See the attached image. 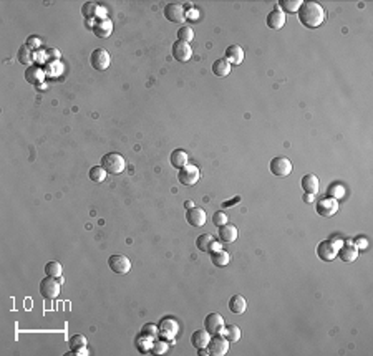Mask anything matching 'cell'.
<instances>
[{
  "label": "cell",
  "mask_w": 373,
  "mask_h": 356,
  "mask_svg": "<svg viewBox=\"0 0 373 356\" xmlns=\"http://www.w3.org/2000/svg\"><path fill=\"white\" fill-rule=\"evenodd\" d=\"M25 80L28 83H32V85H42L43 80H45V71L42 70L40 67H28L27 71H25Z\"/></svg>",
  "instance_id": "22"
},
{
  "label": "cell",
  "mask_w": 373,
  "mask_h": 356,
  "mask_svg": "<svg viewBox=\"0 0 373 356\" xmlns=\"http://www.w3.org/2000/svg\"><path fill=\"white\" fill-rule=\"evenodd\" d=\"M62 272H63L62 264H60V262H57V260H52V262H48V264L45 265V274H47L48 277H55V279H60V277H62Z\"/></svg>",
  "instance_id": "34"
},
{
  "label": "cell",
  "mask_w": 373,
  "mask_h": 356,
  "mask_svg": "<svg viewBox=\"0 0 373 356\" xmlns=\"http://www.w3.org/2000/svg\"><path fill=\"white\" fill-rule=\"evenodd\" d=\"M158 328H159V335H161L163 340H174V336H176L179 331V325L171 316H166V318H163L159 321Z\"/></svg>",
  "instance_id": "13"
},
{
  "label": "cell",
  "mask_w": 373,
  "mask_h": 356,
  "mask_svg": "<svg viewBox=\"0 0 373 356\" xmlns=\"http://www.w3.org/2000/svg\"><path fill=\"white\" fill-rule=\"evenodd\" d=\"M224 335L222 336H226V340L229 341V343H234V341H239L241 340V336H242V333H241V328H239L237 325H227V326H224Z\"/></svg>",
  "instance_id": "29"
},
{
  "label": "cell",
  "mask_w": 373,
  "mask_h": 356,
  "mask_svg": "<svg viewBox=\"0 0 373 356\" xmlns=\"http://www.w3.org/2000/svg\"><path fill=\"white\" fill-rule=\"evenodd\" d=\"M153 338H149L146 335H139L136 341H134V345H136V348L139 353H148V351H151V346H153Z\"/></svg>",
  "instance_id": "31"
},
{
  "label": "cell",
  "mask_w": 373,
  "mask_h": 356,
  "mask_svg": "<svg viewBox=\"0 0 373 356\" xmlns=\"http://www.w3.org/2000/svg\"><path fill=\"white\" fill-rule=\"evenodd\" d=\"M98 3H94V2H87L85 5L82 7V13H83V17L85 18H88V20H92V18H94L96 17V13H98Z\"/></svg>",
  "instance_id": "36"
},
{
  "label": "cell",
  "mask_w": 373,
  "mask_h": 356,
  "mask_svg": "<svg viewBox=\"0 0 373 356\" xmlns=\"http://www.w3.org/2000/svg\"><path fill=\"white\" fill-rule=\"evenodd\" d=\"M171 53H173L174 60H178L179 63H186L191 60V57H192V47L186 42L178 40V42H174Z\"/></svg>",
  "instance_id": "14"
},
{
  "label": "cell",
  "mask_w": 373,
  "mask_h": 356,
  "mask_svg": "<svg viewBox=\"0 0 373 356\" xmlns=\"http://www.w3.org/2000/svg\"><path fill=\"white\" fill-rule=\"evenodd\" d=\"M209 340H211V335L207 333L206 330H196L194 333L191 335V343L196 350H202V348H207V343Z\"/></svg>",
  "instance_id": "24"
},
{
  "label": "cell",
  "mask_w": 373,
  "mask_h": 356,
  "mask_svg": "<svg viewBox=\"0 0 373 356\" xmlns=\"http://www.w3.org/2000/svg\"><path fill=\"white\" fill-rule=\"evenodd\" d=\"M302 0H280L279 2V7H280L282 12H287V13H295L298 12V8L302 7Z\"/></svg>",
  "instance_id": "30"
},
{
  "label": "cell",
  "mask_w": 373,
  "mask_h": 356,
  "mask_svg": "<svg viewBox=\"0 0 373 356\" xmlns=\"http://www.w3.org/2000/svg\"><path fill=\"white\" fill-rule=\"evenodd\" d=\"M199 177H201L199 167L197 166H192V164H186V166L183 167V169H179V172H178L179 182H181L183 186H187V187L197 184Z\"/></svg>",
  "instance_id": "5"
},
{
  "label": "cell",
  "mask_w": 373,
  "mask_h": 356,
  "mask_svg": "<svg viewBox=\"0 0 373 356\" xmlns=\"http://www.w3.org/2000/svg\"><path fill=\"white\" fill-rule=\"evenodd\" d=\"M169 161H171V166L174 169H183L184 166L189 164V157H187V152L184 149H174L171 152V157H169Z\"/></svg>",
  "instance_id": "25"
},
{
  "label": "cell",
  "mask_w": 373,
  "mask_h": 356,
  "mask_svg": "<svg viewBox=\"0 0 373 356\" xmlns=\"http://www.w3.org/2000/svg\"><path fill=\"white\" fill-rule=\"evenodd\" d=\"M227 306H229V310H231L234 315H242L247 308V301L242 295H234V296L229 298Z\"/></svg>",
  "instance_id": "26"
},
{
  "label": "cell",
  "mask_w": 373,
  "mask_h": 356,
  "mask_svg": "<svg viewBox=\"0 0 373 356\" xmlns=\"http://www.w3.org/2000/svg\"><path fill=\"white\" fill-rule=\"evenodd\" d=\"M168 351V343L166 340H154L153 346H151V353L153 355H163Z\"/></svg>",
  "instance_id": "38"
},
{
  "label": "cell",
  "mask_w": 373,
  "mask_h": 356,
  "mask_svg": "<svg viewBox=\"0 0 373 356\" xmlns=\"http://www.w3.org/2000/svg\"><path fill=\"white\" fill-rule=\"evenodd\" d=\"M70 350L73 351V355H88L87 351V338L83 335H73L68 341Z\"/></svg>",
  "instance_id": "20"
},
{
  "label": "cell",
  "mask_w": 373,
  "mask_h": 356,
  "mask_svg": "<svg viewBox=\"0 0 373 356\" xmlns=\"http://www.w3.org/2000/svg\"><path fill=\"white\" fill-rule=\"evenodd\" d=\"M212 242H214V237L211 234H202L196 239V247H197V250H201V252H209Z\"/></svg>",
  "instance_id": "35"
},
{
  "label": "cell",
  "mask_w": 373,
  "mask_h": 356,
  "mask_svg": "<svg viewBox=\"0 0 373 356\" xmlns=\"http://www.w3.org/2000/svg\"><path fill=\"white\" fill-rule=\"evenodd\" d=\"M226 60L231 63V65H241V63L244 62V50H242V47H239V45H231V47H227V50H226Z\"/></svg>",
  "instance_id": "23"
},
{
  "label": "cell",
  "mask_w": 373,
  "mask_h": 356,
  "mask_svg": "<svg viewBox=\"0 0 373 356\" xmlns=\"http://www.w3.org/2000/svg\"><path fill=\"white\" fill-rule=\"evenodd\" d=\"M101 166L104 167V171L108 174H121L126 167V162H124V157L119 154V152H108L101 157Z\"/></svg>",
  "instance_id": "2"
},
{
  "label": "cell",
  "mask_w": 373,
  "mask_h": 356,
  "mask_svg": "<svg viewBox=\"0 0 373 356\" xmlns=\"http://www.w3.org/2000/svg\"><path fill=\"white\" fill-rule=\"evenodd\" d=\"M269 167H271L272 174L277 176V177H287L292 172V169H293L290 159H288V157H285V156L274 157V159L271 161V166H269Z\"/></svg>",
  "instance_id": "4"
},
{
  "label": "cell",
  "mask_w": 373,
  "mask_h": 356,
  "mask_svg": "<svg viewBox=\"0 0 373 356\" xmlns=\"http://www.w3.org/2000/svg\"><path fill=\"white\" fill-rule=\"evenodd\" d=\"M62 282L55 277H45V279L40 282V293H42L43 298L47 300H55L60 295V288H62Z\"/></svg>",
  "instance_id": "3"
},
{
  "label": "cell",
  "mask_w": 373,
  "mask_h": 356,
  "mask_svg": "<svg viewBox=\"0 0 373 356\" xmlns=\"http://www.w3.org/2000/svg\"><path fill=\"white\" fill-rule=\"evenodd\" d=\"M184 207H186V211H187V209H191V207H194L192 201H186V202H184Z\"/></svg>",
  "instance_id": "44"
},
{
  "label": "cell",
  "mask_w": 373,
  "mask_h": 356,
  "mask_svg": "<svg viewBox=\"0 0 373 356\" xmlns=\"http://www.w3.org/2000/svg\"><path fill=\"white\" fill-rule=\"evenodd\" d=\"M211 262L216 267H226L229 262H231V255L227 254V252H224V250H214L212 254H211Z\"/></svg>",
  "instance_id": "28"
},
{
  "label": "cell",
  "mask_w": 373,
  "mask_h": 356,
  "mask_svg": "<svg viewBox=\"0 0 373 356\" xmlns=\"http://www.w3.org/2000/svg\"><path fill=\"white\" fill-rule=\"evenodd\" d=\"M237 227L234 224H227L219 227V239H221V242H224V244H232V242L237 240Z\"/></svg>",
  "instance_id": "19"
},
{
  "label": "cell",
  "mask_w": 373,
  "mask_h": 356,
  "mask_svg": "<svg viewBox=\"0 0 373 356\" xmlns=\"http://www.w3.org/2000/svg\"><path fill=\"white\" fill-rule=\"evenodd\" d=\"M109 63H111V57L104 48H96L90 55V65L98 71H104L109 67Z\"/></svg>",
  "instance_id": "7"
},
{
  "label": "cell",
  "mask_w": 373,
  "mask_h": 356,
  "mask_svg": "<svg viewBox=\"0 0 373 356\" xmlns=\"http://www.w3.org/2000/svg\"><path fill=\"white\" fill-rule=\"evenodd\" d=\"M227 351H229V341L226 340V336L212 335L207 343V355L224 356V355H227Z\"/></svg>",
  "instance_id": "8"
},
{
  "label": "cell",
  "mask_w": 373,
  "mask_h": 356,
  "mask_svg": "<svg viewBox=\"0 0 373 356\" xmlns=\"http://www.w3.org/2000/svg\"><path fill=\"white\" fill-rule=\"evenodd\" d=\"M312 196H313V194H308V196L305 194V196H303V201H308V202H312Z\"/></svg>",
  "instance_id": "45"
},
{
  "label": "cell",
  "mask_w": 373,
  "mask_h": 356,
  "mask_svg": "<svg viewBox=\"0 0 373 356\" xmlns=\"http://www.w3.org/2000/svg\"><path fill=\"white\" fill-rule=\"evenodd\" d=\"M47 53H48V55H52V57H55V58H57V60H58V58H60V52H57V50H53V48H50V50H48Z\"/></svg>",
  "instance_id": "43"
},
{
  "label": "cell",
  "mask_w": 373,
  "mask_h": 356,
  "mask_svg": "<svg viewBox=\"0 0 373 356\" xmlns=\"http://www.w3.org/2000/svg\"><path fill=\"white\" fill-rule=\"evenodd\" d=\"M164 18L171 23H183L186 20V10L181 3H168L164 7Z\"/></svg>",
  "instance_id": "12"
},
{
  "label": "cell",
  "mask_w": 373,
  "mask_h": 356,
  "mask_svg": "<svg viewBox=\"0 0 373 356\" xmlns=\"http://www.w3.org/2000/svg\"><path fill=\"white\" fill-rule=\"evenodd\" d=\"M315 211L320 217L328 219V217L335 215L338 212V201L335 199V197H325V199H320L315 204Z\"/></svg>",
  "instance_id": "10"
},
{
  "label": "cell",
  "mask_w": 373,
  "mask_h": 356,
  "mask_svg": "<svg viewBox=\"0 0 373 356\" xmlns=\"http://www.w3.org/2000/svg\"><path fill=\"white\" fill-rule=\"evenodd\" d=\"M106 174L108 172L104 171L103 166H93L88 172V177H90V181H93V182H103L106 179Z\"/></svg>",
  "instance_id": "32"
},
{
  "label": "cell",
  "mask_w": 373,
  "mask_h": 356,
  "mask_svg": "<svg viewBox=\"0 0 373 356\" xmlns=\"http://www.w3.org/2000/svg\"><path fill=\"white\" fill-rule=\"evenodd\" d=\"M25 45H27V47L30 48V50H37V48L42 47V40H40L38 37L32 35V37H28V38H27V42H25Z\"/></svg>",
  "instance_id": "41"
},
{
  "label": "cell",
  "mask_w": 373,
  "mask_h": 356,
  "mask_svg": "<svg viewBox=\"0 0 373 356\" xmlns=\"http://www.w3.org/2000/svg\"><path fill=\"white\" fill-rule=\"evenodd\" d=\"M178 38H179V42H186V43H189L194 38V32H192V28L191 27H187V25H184V27H181L178 30Z\"/></svg>",
  "instance_id": "37"
},
{
  "label": "cell",
  "mask_w": 373,
  "mask_h": 356,
  "mask_svg": "<svg viewBox=\"0 0 373 356\" xmlns=\"http://www.w3.org/2000/svg\"><path fill=\"white\" fill-rule=\"evenodd\" d=\"M239 201H241V197H239V196L234 197L232 201H224V202H222V207H224V209H227V207H232L234 204H237Z\"/></svg>",
  "instance_id": "42"
},
{
  "label": "cell",
  "mask_w": 373,
  "mask_h": 356,
  "mask_svg": "<svg viewBox=\"0 0 373 356\" xmlns=\"http://www.w3.org/2000/svg\"><path fill=\"white\" fill-rule=\"evenodd\" d=\"M108 267L111 269L113 274L116 275H126L131 270V262L126 255H111L108 259Z\"/></svg>",
  "instance_id": "9"
},
{
  "label": "cell",
  "mask_w": 373,
  "mask_h": 356,
  "mask_svg": "<svg viewBox=\"0 0 373 356\" xmlns=\"http://www.w3.org/2000/svg\"><path fill=\"white\" fill-rule=\"evenodd\" d=\"M297 15L302 25L307 28L320 27L323 20H325V10H323V7L317 2H303L302 7L298 8Z\"/></svg>",
  "instance_id": "1"
},
{
  "label": "cell",
  "mask_w": 373,
  "mask_h": 356,
  "mask_svg": "<svg viewBox=\"0 0 373 356\" xmlns=\"http://www.w3.org/2000/svg\"><path fill=\"white\" fill-rule=\"evenodd\" d=\"M204 330L207 331L209 335H221L224 330V318L216 311L209 313L206 318H204Z\"/></svg>",
  "instance_id": "11"
},
{
  "label": "cell",
  "mask_w": 373,
  "mask_h": 356,
  "mask_svg": "<svg viewBox=\"0 0 373 356\" xmlns=\"http://www.w3.org/2000/svg\"><path fill=\"white\" fill-rule=\"evenodd\" d=\"M212 73L219 78H224L231 73V63H229L226 58H219L212 63Z\"/></svg>",
  "instance_id": "27"
},
{
  "label": "cell",
  "mask_w": 373,
  "mask_h": 356,
  "mask_svg": "<svg viewBox=\"0 0 373 356\" xmlns=\"http://www.w3.org/2000/svg\"><path fill=\"white\" fill-rule=\"evenodd\" d=\"M337 252H338V242H335L333 239L332 240H322L320 244L317 245V255H318V259L323 260V262L335 260Z\"/></svg>",
  "instance_id": "6"
},
{
  "label": "cell",
  "mask_w": 373,
  "mask_h": 356,
  "mask_svg": "<svg viewBox=\"0 0 373 356\" xmlns=\"http://www.w3.org/2000/svg\"><path fill=\"white\" fill-rule=\"evenodd\" d=\"M92 28H93V33L98 38H108L113 33V22L106 17H101L93 23Z\"/></svg>",
  "instance_id": "17"
},
{
  "label": "cell",
  "mask_w": 373,
  "mask_h": 356,
  "mask_svg": "<svg viewBox=\"0 0 373 356\" xmlns=\"http://www.w3.org/2000/svg\"><path fill=\"white\" fill-rule=\"evenodd\" d=\"M141 333H143V335H146V336H149V338L156 340V338H158V335H159V328H158L156 325H153V323H146V325L143 326Z\"/></svg>",
  "instance_id": "40"
},
{
  "label": "cell",
  "mask_w": 373,
  "mask_h": 356,
  "mask_svg": "<svg viewBox=\"0 0 373 356\" xmlns=\"http://www.w3.org/2000/svg\"><path fill=\"white\" fill-rule=\"evenodd\" d=\"M302 189L307 192V194H313L315 196L318 189H320V181L315 174H305L302 177Z\"/></svg>",
  "instance_id": "21"
},
{
  "label": "cell",
  "mask_w": 373,
  "mask_h": 356,
  "mask_svg": "<svg viewBox=\"0 0 373 356\" xmlns=\"http://www.w3.org/2000/svg\"><path fill=\"white\" fill-rule=\"evenodd\" d=\"M266 23H267L269 28H272V30H280V28L285 25V13H283L279 7H276L272 12L267 13Z\"/></svg>",
  "instance_id": "18"
},
{
  "label": "cell",
  "mask_w": 373,
  "mask_h": 356,
  "mask_svg": "<svg viewBox=\"0 0 373 356\" xmlns=\"http://www.w3.org/2000/svg\"><path fill=\"white\" fill-rule=\"evenodd\" d=\"M17 60L22 63V65H30L32 63V60H33V55H32V50L27 47V45H23V47H20L18 48V52H17ZM32 67V65H30Z\"/></svg>",
  "instance_id": "33"
},
{
  "label": "cell",
  "mask_w": 373,
  "mask_h": 356,
  "mask_svg": "<svg viewBox=\"0 0 373 356\" xmlns=\"http://www.w3.org/2000/svg\"><path fill=\"white\" fill-rule=\"evenodd\" d=\"M206 211L202 209V207H191V209L186 211V220L189 225L192 227H202L206 224Z\"/></svg>",
  "instance_id": "15"
},
{
  "label": "cell",
  "mask_w": 373,
  "mask_h": 356,
  "mask_svg": "<svg viewBox=\"0 0 373 356\" xmlns=\"http://www.w3.org/2000/svg\"><path fill=\"white\" fill-rule=\"evenodd\" d=\"M337 255L340 257V260H343V262H355L358 259V247H357L355 242L347 240L345 244L340 245Z\"/></svg>",
  "instance_id": "16"
},
{
  "label": "cell",
  "mask_w": 373,
  "mask_h": 356,
  "mask_svg": "<svg viewBox=\"0 0 373 356\" xmlns=\"http://www.w3.org/2000/svg\"><path fill=\"white\" fill-rule=\"evenodd\" d=\"M212 222H214V225H216V227H222V225H226L227 222H229V215L226 214V212H222V211L214 212Z\"/></svg>",
  "instance_id": "39"
}]
</instances>
